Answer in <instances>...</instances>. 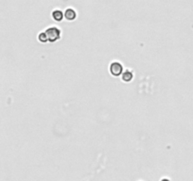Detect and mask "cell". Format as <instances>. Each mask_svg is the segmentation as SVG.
<instances>
[{
	"mask_svg": "<svg viewBox=\"0 0 193 181\" xmlns=\"http://www.w3.org/2000/svg\"><path fill=\"white\" fill-rule=\"evenodd\" d=\"M45 34H46L47 40L49 41H51V43H54V41L59 40L60 37V31L59 29H57V27H49L48 29H46Z\"/></svg>",
	"mask_w": 193,
	"mask_h": 181,
	"instance_id": "6da1fadb",
	"label": "cell"
},
{
	"mask_svg": "<svg viewBox=\"0 0 193 181\" xmlns=\"http://www.w3.org/2000/svg\"><path fill=\"white\" fill-rule=\"evenodd\" d=\"M123 72V66L119 62H113L110 65V73L114 76H119Z\"/></svg>",
	"mask_w": 193,
	"mask_h": 181,
	"instance_id": "7a4b0ae2",
	"label": "cell"
},
{
	"mask_svg": "<svg viewBox=\"0 0 193 181\" xmlns=\"http://www.w3.org/2000/svg\"><path fill=\"white\" fill-rule=\"evenodd\" d=\"M76 17V13L75 11L73 10V9H68L66 11H65V18L69 21H73L75 20Z\"/></svg>",
	"mask_w": 193,
	"mask_h": 181,
	"instance_id": "3957f363",
	"label": "cell"
},
{
	"mask_svg": "<svg viewBox=\"0 0 193 181\" xmlns=\"http://www.w3.org/2000/svg\"><path fill=\"white\" fill-rule=\"evenodd\" d=\"M52 16L57 21V22H60V21H61L62 18H63V14H62V12L60 11H53Z\"/></svg>",
	"mask_w": 193,
	"mask_h": 181,
	"instance_id": "277c9868",
	"label": "cell"
},
{
	"mask_svg": "<svg viewBox=\"0 0 193 181\" xmlns=\"http://www.w3.org/2000/svg\"><path fill=\"white\" fill-rule=\"evenodd\" d=\"M133 78V74L130 71H125L123 74V80L125 82H129Z\"/></svg>",
	"mask_w": 193,
	"mask_h": 181,
	"instance_id": "5b68a950",
	"label": "cell"
},
{
	"mask_svg": "<svg viewBox=\"0 0 193 181\" xmlns=\"http://www.w3.org/2000/svg\"><path fill=\"white\" fill-rule=\"evenodd\" d=\"M39 41H41V43H46V41H48L47 40V37H46V34L45 32H41L40 35H39Z\"/></svg>",
	"mask_w": 193,
	"mask_h": 181,
	"instance_id": "8992f818",
	"label": "cell"
}]
</instances>
